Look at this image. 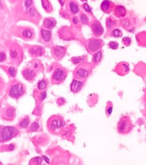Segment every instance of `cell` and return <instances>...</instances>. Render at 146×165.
I'll return each mask as SVG.
<instances>
[{"label":"cell","instance_id":"1","mask_svg":"<svg viewBox=\"0 0 146 165\" xmlns=\"http://www.w3.org/2000/svg\"><path fill=\"white\" fill-rule=\"evenodd\" d=\"M66 125V122L63 118L59 115H54L48 119L47 121L48 130L51 134H59L61 129H63Z\"/></svg>","mask_w":146,"mask_h":165},{"label":"cell","instance_id":"2","mask_svg":"<svg viewBox=\"0 0 146 165\" xmlns=\"http://www.w3.org/2000/svg\"><path fill=\"white\" fill-rule=\"evenodd\" d=\"M10 63L15 66H18L23 59V52L19 45L13 42L11 45L9 49Z\"/></svg>","mask_w":146,"mask_h":165},{"label":"cell","instance_id":"3","mask_svg":"<svg viewBox=\"0 0 146 165\" xmlns=\"http://www.w3.org/2000/svg\"><path fill=\"white\" fill-rule=\"evenodd\" d=\"M92 64L87 62H83L77 67L73 72L74 79L80 81L85 80L92 73Z\"/></svg>","mask_w":146,"mask_h":165},{"label":"cell","instance_id":"4","mask_svg":"<svg viewBox=\"0 0 146 165\" xmlns=\"http://www.w3.org/2000/svg\"><path fill=\"white\" fill-rule=\"evenodd\" d=\"M133 128L131 118L128 115H123L120 119L117 124V132L121 135H127L130 133Z\"/></svg>","mask_w":146,"mask_h":165},{"label":"cell","instance_id":"5","mask_svg":"<svg viewBox=\"0 0 146 165\" xmlns=\"http://www.w3.org/2000/svg\"><path fill=\"white\" fill-rule=\"evenodd\" d=\"M68 75V70L62 66H57L51 76V83L53 85H59L64 81Z\"/></svg>","mask_w":146,"mask_h":165},{"label":"cell","instance_id":"6","mask_svg":"<svg viewBox=\"0 0 146 165\" xmlns=\"http://www.w3.org/2000/svg\"><path fill=\"white\" fill-rule=\"evenodd\" d=\"M14 34L16 36L26 41L32 40L35 37V31L33 28L28 27H16L14 30Z\"/></svg>","mask_w":146,"mask_h":165},{"label":"cell","instance_id":"7","mask_svg":"<svg viewBox=\"0 0 146 165\" xmlns=\"http://www.w3.org/2000/svg\"><path fill=\"white\" fill-rule=\"evenodd\" d=\"M19 134V128L16 127H1L0 139L1 142H6L16 137Z\"/></svg>","mask_w":146,"mask_h":165},{"label":"cell","instance_id":"8","mask_svg":"<svg viewBox=\"0 0 146 165\" xmlns=\"http://www.w3.org/2000/svg\"><path fill=\"white\" fill-rule=\"evenodd\" d=\"M25 86L18 81H14L8 90V96L14 99H19L25 93Z\"/></svg>","mask_w":146,"mask_h":165},{"label":"cell","instance_id":"9","mask_svg":"<svg viewBox=\"0 0 146 165\" xmlns=\"http://www.w3.org/2000/svg\"><path fill=\"white\" fill-rule=\"evenodd\" d=\"M103 46V41L99 39H90L85 43V47L90 54L98 52Z\"/></svg>","mask_w":146,"mask_h":165},{"label":"cell","instance_id":"10","mask_svg":"<svg viewBox=\"0 0 146 165\" xmlns=\"http://www.w3.org/2000/svg\"><path fill=\"white\" fill-rule=\"evenodd\" d=\"M40 42L41 43L49 47L52 44V34L51 31L45 28L40 30Z\"/></svg>","mask_w":146,"mask_h":165},{"label":"cell","instance_id":"11","mask_svg":"<svg viewBox=\"0 0 146 165\" xmlns=\"http://www.w3.org/2000/svg\"><path fill=\"white\" fill-rule=\"evenodd\" d=\"M2 119L6 121H12L16 118V110L11 106H6L3 109Z\"/></svg>","mask_w":146,"mask_h":165},{"label":"cell","instance_id":"12","mask_svg":"<svg viewBox=\"0 0 146 165\" xmlns=\"http://www.w3.org/2000/svg\"><path fill=\"white\" fill-rule=\"evenodd\" d=\"M66 52V48L61 46H54L51 48V53L55 59L61 60L65 56Z\"/></svg>","mask_w":146,"mask_h":165},{"label":"cell","instance_id":"13","mask_svg":"<svg viewBox=\"0 0 146 165\" xmlns=\"http://www.w3.org/2000/svg\"><path fill=\"white\" fill-rule=\"evenodd\" d=\"M65 6L67 12L71 15L76 14L80 11L79 5L75 0H65Z\"/></svg>","mask_w":146,"mask_h":165},{"label":"cell","instance_id":"14","mask_svg":"<svg viewBox=\"0 0 146 165\" xmlns=\"http://www.w3.org/2000/svg\"><path fill=\"white\" fill-rule=\"evenodd\" d=\"M37 73V71H35L31 66L25 67L22 71L23 76L28 81H32L34 80Z\"/></svg>","mask_w":146,"mask_h":165},{"label":"cell","instance_id":"15","mask_svg":"<svg viewBox=\"0 0 146 165\" xmlns=\"http://www.w3.org/2000/svg\"><path fill=\"white\" fill-rule=\"evenodd\" d=\"M58 34H59L60 38L65 40H73L74 38L73 33L71 31V29L67 27L61 28V29L59 30V32H58Z\"/></svg>","mask_w":146,"mask_h":165},{"label":"cell","instance_id":"16","mask_svg":"<svg viewBox=\"0 0 146 165\" xmlns=\"http://www.w3.org/2000/svg\"><path fill=\"white\" fill-rule=\"evenodd\" d=\"M91 27L94 35L97 37L101 36L104 32V28L101 23L98 20H93L91 23Z\"/></svg>","mask_w":146,"mask_h":165},{"label":"cell","instance_id":"17","mask_svg":"<svg viewBox=\"0 0 146 165\" xmlns=\"http://www.w3.org/2000/svg\"><path fill=\"white\" fill-rule=\"evenodd\" d=\"M45 50L43 47L41 46H37V45H34V46H31L28 48V53L31 57H40L44 54Z\"/></svg>","mask_w":146,"mask_h":165},{"label":"cell","instance_id":"18","mask_svg":"<svg viewBox=\"0 0 146 165\" xmlns=\"http://www.w3.org/2000/svg\"><path fill=\"white\" fill-rule=\"evenodd\" d=\"M129 70V64L126 62H121L118 63L115 68V71L120 76H124L128 74Z\"/></svg>","mask_w":146,"mask_h":165},{"label":"cell","instance_id":"19","mask_svg":"<svg viewBox=\"0 0 146 165\" xmlns=\"http://www.w3.org/2000/svg\"><path fill=\"white\" fill-rule=\"evenodd\" d=\"M114 3L109 0H104L100 5V9L102 12L106 14H110L113 11H114Z\"/></svg>","mask_w":146,"mask_h":165},{"label":"cell","instance_id":"20","mask_svg":"<svg viewBox=\"0 0 146 165\" xmlns=\"http://www.w3.org/2000/svg\"><path fill=\"white\" fill-rule=\"evenodd\" d=\"M57 21L53 18H47L43 21V27L47 30H52L56 27Z\"/></svg>","mask_w":146,"mask_h":165},{"label":"cell","instance_id":"21","mask_svg":"<svg viewBox=\"0 0 146 165\" xmlns=\"http://www.w3.org/2000/svg\"><path fill=\"white\" fill-rule=\"evenodd\" d=\"M83 85V83L82 81H80L75 80L74 79L70 85L71 91L74 93H78L81 89H82Z\"/></svg>","mask_w":146,"mask_h":165},{"label":"cell","instance_id":"22","mask_svg":"<svg viewBox=\"0 0 146 165\" xmlns=\"http://www.w3.org/2000/svg\"><path fill=\"white\" fill-rule=\"evenodd\" d=\"M126 9L122 5H117L115 6L114 8V14L116 18H121L124 17L126 14Z\"/></svg>","mask_w":146,"mask_h":165},{"label":"cell","instance_id":"23","mask_svg":"<svg viewBox=\"0 0 146 165\" xmlns=\"http://www.w3.org/2000/svg\"><path fill=\"white\" fill-rule=\"evenodd\" d=\"M28 165H48V162L44 160L43 157H35L31 159Z\"/></svg>","mask_w":146,"mask_h":165},{"label":"cell","instance_id":"24","mask_svg":"<svg viewBox=\"0 0 146 165\" xmlns=\"http://www.w3.org/2000/svg\"><path fill=\"white\" fill-rule=\"evenodd\" d=\"M34 97L35 100L38 102H41L46 98L47 97V92L46 91H42V90H39L38 92L35 91L34 92Z\"/></svg>","mask_w":146,"mask_h":165},{"label":"cell","instance_id":"25","mask_svg":"<svg viewBox=\"0 0 146 165\" xmlns=\"http://www.w3.org/2000/svg\"><path fill=\"white\" fill-rule=\"evenodd\" d=\"M31 67L33 68V69L37 71V72H42L43 70V66L42 63L40 62L37 59H33L31 61Z\"/></svg>","mask_w":146,"mask_h":165},{"label":"cell","instance_id":"26","mask_svg":"<svg viewBox=\"0 0 146 165\" xmlns=\"http://www.w3.org/2000/svg\"><path fill=\"white\" fill-rule=\"evenodd\" d=\"M30 118L27 115H25V117L21 118L19 121V127L21 128H27L29 124H30Z\"/></svg>","mask_w":146,"mask_h":165},{"label":"cell","instance_id":"27","mask_svg":"<svg viewBox=\"0 0 146 165\" xmlns=\"http://www.w3.org/2000/svg\"><path fill=\"white\" fill-rule=\"evenodd\" d=\"M41 3L43 8L47 12L50 13L53 11L52 6H51L49 0H41Z\"/></svg>","mask_w":146,"mask_h":165},{"label":"cell","instance_id":"28","mask_svg":"<svg viewBox=\"0 0 146 165\" xmlns=\"http://www.w3.org/2000/svg\"><path fill=\"white\" fill-rule=\"evenodd\" d=\"M106 25L107 28H108V30H112L116 26V21L111 17L108 18L106 20Z\"/></svg>","mask_w":146,"mask_h":165},{"label":"cell","instance_id":"29","mask_svg":"<svg viewBox=\"0 0 146 165\" xmlns=\"http://www.w3.org/2000/svg\"><path fill=\"white\" fill-rule=\"evenodd\" d=\"M48 85V81L47 79H42L37 83V89L39 90H42V91H44L45 90L47 89Z\"/></svg>","mask_w":146,"mask_h":165},{"label":"cell","instance_id":"30","mask_svg":"<svg viewBox=\"0 0 146 165\" xmlns=\"http://www.w3.org/2000/svg\"><path fill=\"white\" fill-rule=\"evenodd\" d=\"M113 112V103L111 101H108L107 103L106 107V114L108 118H109Z\"/></svg>","mask_w":146,"mask_h":165},{"label":"cell","instance_id":"31","mask_svg":"<svg viewBox=\"0 0 146 165\" xmlns=\"http://www.w3.org/2000/svg\"><path fill=\"white\" fill-rule=\"evenodd\" d=\"M102 56V52L101 51H99L98 52H97L95 54H93V62L95 64L98 63L99 61H100V60H101Z\"/></svg>","mask_w":146,"mask_h":165},{"label":"cell","instance_id":"32","mask_svg":"<svg viewBox=\"0 0 146 165\" xmlns=\"http://www.w3.org/2000/svg\"><path fill=\"white\" fill-rule=\"evenodd\" d=\"M111 35L113 37L115 38H119L122 37V32L121 30H119L118 28H114L113 30L111 31Z\"/></svg>","mask_w":146,"mask_h":165},{"label":"cell","instance_id":"33","mask_svg":"<svg viewBox=\"0 0 146 165\" xmlns=\"http://www.w3.org/2000/svg\"><path fill=\"white\" fill-rule=\"evenodd\" d=\"M84 56H81V57H72V62L73 64H77L80 63V61H82L84 59Z\"/></svg>","mask_w":146,"mask_h":165},{"label":"cell","instance_id":"34","mask_svg":"<svg viewBox=\"0 0 146 165\" xmlns=\"http://www.w3.org/2000/svg\"><path fill=\"white\" fill-rule=\"evenodd\" d=\"M80 18L81 23H82L83 24L88 25L89 19H88V18L87 17V16H86L85 14H82L80 15Z\"/></svg>","mask_w":146,"mask_h":165},{"label":"cell","instance_id":"35","mask_svg":"<svg viewBox=\"0 0 146 165\" xmlns=\"http://www.w3.org/2000/svg\"><path fill=\"white\" fill-rule=\"evenodd\" d=\"M8 73L10 76L12 77H15L16 74V69L14 67H8Z\"/></svg>","mask_w":146,"mask_h":165},{"label":"cell","instance_id":"36","mask_svg":"<svg viewBox=\"0 0 146 165\" xmlns=\"http://www.w3.org/2000/svg\"><path fill=\"white\" fill-rule=\"evenodd\" d=\"M108 45H109V48H111V49H113V50H116L118 48V43L116 41L109 42Z\"/></svg>","mask_w":146,"mask_h":165},{"label":"cell","instance_id":"37","mask_svg":"<svg viewBox=\"0 0 146 165\" xmlns=\"http://www.w3.org/2000/svg\"><path fill=\"white\" fill-rule=\"evenodd\" d=\"M39 128V124L35 122L34 123H32L30 127V130L32 132H36L37 131Z\"/></svg>","mask_w":146,"mask_h":165},{"label":"cell","instance_id":"38","mask_svg":"<svg viewBox=\"0 0 146 165\" xmlns=\"http://www.w3.org/2000/svg\"><path fill=\"white\" fill-rule=\"evenodd\" d=\"M122 42L124 43V45H126V46H129L131 44V40L130 38L128 37H125L122 39Z\"/></svg>","mask_w":146,"mask_h":165},{"label":"cell","instance_id":"39","mask_svg":"<svg viewBox=\"0 0 146 165\" xmlns=\"http://www.w3.org/2000/svg\"><path fill=\"white\" fill-rule=\"evenodd\" d=\"M121 25L124 28H127L130 25V22H129L128 19H124V20L121 21Z\"/></svg>","mask_w":146,"mask_h":165},{"label":"cell","instance_id":"40","mask_svg":"<svg viewBox=\"0 0 146 165\" xmlns=\"http://www.w3.org/2000/svg\"><path fill=\"white\" fill-rule=\"evenodd\" d=\"M83 8L84 9V11L87 12H92V8H90V6L88 5L87 3H84L83 4Z\"/></svg>","mask_w":146,"mask_h":165},{"label":"cell","instance_id":"41","mask_svg":"<svg viewBox=\"0 0 146 165\" xmlns=\"http://www.w3.org/2000/svg\"><path fill=\"white\" fill-rule=\"evenodd\" d=\"M6 54L3 52H1V62H2L3 61H5L6 59Z\"/></svg>","mask_w":146,"mask_h":165},{"label":"cell","instance_id":"42","mask_svg":"<svg viewBox=\"0 0 146 165\" xmlns=\"http://www.w3.org/2000/svg\"><path fill=\"white\" fill-rule=\"evenodd\" d=\"M73 23L74 24H77L79 23V19L77 17H73Z\"/></svg>","mask_w":146,"mask_h":165},{"label":"cell","instance_id":"43","mask_svg":"<svg viewBox=\"0 0 146 165\" xmlns=\"http://www.w3.org/2000/svg\"><path fill=\"white\" fill-rule=\"evenodd\" d=\"M59 1L62 6H63L64 5V0H59Z\"/></svg>","mask_w":146,"mask_h":165},{"label":"cell","instance_id":"44","mask_svg":"<svg viewBox=\"0 0 146 165\" xmlns=\"http://www.w3.org/2000/svg\"><path fill=\"white\" fill-rule=\"evenodd\" d=\"M81 1H87V0H81Z\"/></svg>","mask_w":146,"mask_h":165}]
</instances>
